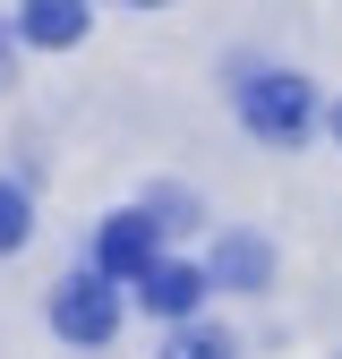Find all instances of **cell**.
<instances>
[{
  "instance_id": "cell-8",
  "label": "cell",
  "mask_w": 342,
  "mask_h": 359,
  "mask_svg": "<svg viewBox=\"0 0 342 359\" xmlns=\"http://www.w3.org/2000/svg\"><path fill=\"white\" fill-rule=\"evenodd\" d=\"M163 359H231V342H223V334H205V325H189V334H171V342H163Z\"/></svg>"
},
{
  "instance_id": "cell-3",
  "label": "cell",
  "mask_w": 342,
  "mask_h": 359,
  "mask_svg": "<svg viewBox=\"0 0 342 359\" xmlns=\"http://www.w3.org/2000/svg\"><path fill=\"white\" fill-rule=\"evenodd\" d=\"M154 231L163 222H146V214H120V222H103V240H95V274L103 283H146L154 274Z\"/></svg>"
},
{
  "instance_id": "cell-5",
  "label": "cell",
  "mask_w": 342,
  "mask_h": 359,
  "mask_svg": "<svg viewBox=\"0 0 342 359\" xmlns=\"http://www.w3.org/2000/svg\"><path fill=\"white\" fill-rule=\"evenodd\" d=\"M274 274V257H266V240H248V231H231L223 248H214V283H231V291H256Z\"/></svg>"
},
{
  "instance_id": "cell-2",
  "label": "cell",
  "mask_w": 342,
  "mask_h": 359,
  "mask_svg": "<svg viewBox=\"0 0 342 359\" xmlns=\"http://www.w3.org/2000/svg\"><path fill=\"white\" fill-rule=\"evenodd\" d=\"M52 325H60L69 342H111V334H120V299H111V283H103V274H95V283H86V274L60 283V291H52Z\"/></svg>"
},
{
  "instance_id": "cell-9",
  "label": "cell",
  "mask_w": 342,
  "mask_h": 359,
  "mask_svg": "<svg viewBox=\"0 0 342 359\" xmlns=\"http://www.w3.org/2000/svg\"><path fill=\"white\" fill-rule=\"evenodd\" d=\"M334 137H342V111H334Z\"/></svg>"
},
{
  "instance_id": "cell-4",
  "label": "cell",
  "mask_w": 342,
  "mask_h": 359,
  "mask_svg": "<svg viewBox=\"0 0 342 359\" xmlns=\"http://www.w3.org/2000/svg\"><path fill=\"white\" fill-rule=\"evenodd\" d=\"M137 299L154 308V317H189V308L205 299V274H197V265H154V274L137 283Z\"/></svg>"
},
{
  "instance_id": "cell-1",
  "label": "cell",
  "mask_w": 342,
  "mask_h": 359,
  "mask_svg": "<svg viewBox=\"0 0 342 359\" xmlns=\"http://www.w3.org/2000/svg\"><path fill=\"white\" fill-rule=\"evenodd\" d=\"M240 120L256 128V137H274V146H299V137H308V120H317V95H308L299 77L266 69V77L240 86Z\"/></svg>"
},
{
  "instance_id": "cell-6",
  "label": "cell",
  "mask_w": 342,
  "mask_h": 359,
  "mask_svg": "<svg viewBox=\"0 0 342 359\" xmlns=\"http://www.w3.org/2000/svg\"><path fill=\"white\" fill-rule=\"evenodd\" d=\"M26 43H52V52H60V43H77L86 34V0H26Z\"/></svg>"
},
{
  "instance_id": "cell-7",
  "label": "cell",
  "mask_w": 342,
  "mask_h": 359,
  "mask_svg": "<svg viewBox=\"0 0 342 359\" xmlns=\"http://www.w3.org/2000/svg\"><path fill=\"white\" fill-rule=\"evenodd\" d=\"M26 231H34L26 189H9V180H0V257H9V248H26Z\"/></svg>"
},
{
  "instance_id": "cell-10",
  "label": "cell",
  "mask_w": 342,
  "mask_h": 359,
  "mask_svg": "<svg viewBox=\"0 0 342 359\" xmlns=\"http://www.w3.org/2000/svg\"><path fill=\"white\" fill-rule=\"evenodd\" d=\"M146 9H154V0H146Z\"/></svg>"
}]
</instances>
